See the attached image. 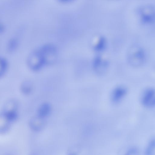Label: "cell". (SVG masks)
Here are the masks:
<instances>
[{
	"label": "cell",
	"mask_w": 155,
	"mask_h": 155,
	"mask_svg": "<svg viewBox=\"0 0 155 155\" xmlns=\"http://www.w3.org/2000/svg\"><path fill=\"white\" fill-rule=\"evenodd\" d=\"M57 54V49L54 45H44L29 54L27 60V65L32 71H38L54 62Z\"/></svg>",
	"instance_id": "6da1fadb"
},
{
	"label": "cell",
	"mask_w": 155,
	"mask_h": 155,
	"mask_svg": "<svg viewBox=\"0 0 155 155\" xmlns=\"http://www.w3.org/2000/svg\"><path fill=\"white\" fill-rule=\"evenodd\" d=\"M138 18L141 23L145 25L155 24V6L152 5H143L138 11Z\"/></svg>",
	"instance_id": "7a4b0ae2"
},
{
	"label": "cell",
	"mask_w": 155,
	"mask_h": 155,
	"mask_svg": "<svg viewBox=\"0 0 155 155\" xmlns=\"http://www.w3.org/2000/svg\"><path fill=\"white\" fill-rule=\"evenodd\" d=\"M128 59L130 64L134 67H139L143 65L147 59L145 50L140 47H134L130 53Z\"/></svg>",
	"instance_id": "3957f363"
},
{
	"label": "cell",
	"mask_w": 155,
	"mask_h": 155,
	"mask_svg": "<svg viewBox=\"0 0 155 155\" xmlns=\"http://www.w3.org/2000/svg\"><path fill=\"white\" fill-rule=\"evenodd\" d=\"M141 101L146 107L150 108L155 107V89L149 87L146 89L142 95Z\"/></svg>",
	"instance_id": "277c9868"
},
{
	"label": "cell",
	"mask_w": 155,
	"mask_h": 155,
	"mask_svg": "<svg viewBox=\"0 0 155 155\" xmlns=\"http://www.w3.org/2000/svg\"><path fill=\"white\" fill-rule=\"evenodd\" d=\"M29 126L33 130L38 131L41 130L44 126L45 121L44 118L37 115L32 117L29 120Z\"/></svg>",
	"instance_id": "5b68a950"
},
{
	"label": "cell",
	"mask_w": 155,
	"mask_h": 155,
	"mask_svg": "<svg viewBox=\"0 0 155 155\" xmlns=\"http://www.w3.org/2000/svg\"><path fill=\"white\" fill-rule=\"evenodd\" d=\"M127 89L123 86H119L116 88L112 94L113 101L115 103L119 102L127 94Z\"/></svg>",
	"instance_id": "8992f818"
},
{
	"label": "cell",
	"mask_w": 155,
	"mask_h": 155,
	"mask_svg": "<svg viewBox=\"0 0 155 155\" xmlns=\"http://www.w3.org/2000/svg\"><path fill=\"white\" fill-rule=\"evenodd\" d=\"M51 109V107L49 104L47 103H43L39 107L37 111V115L45 118L49 114Z\"/></svg>",
	"instance_id": "52a82bcc"
},
{
	"label": "cell",
	"mask_w": 155,
	"mask_h": 155,
	"mask_svg": "<svg viewBox=\"0 0 155 155\" xmlns=\"http://www.w3.org/2000/svg\"><path fill=\"white\" fill-rule=\"evenodd\" d=\"M21 92L25 94H28L31 93L33 90V86L31 83L29 81L23 82L20 86Z\"/></svg>",
	"instance_id": "ba28073f"
},
{
	"label": "cell",
	"mask_w": 155,
	"mask_h": 155,
	"mask_svg": "<svg viewBox=\"0 0 155 155\" xmlns=\"http://www.w3.org/2000/svg\"><path fill=\"white\" fill-rule=\"evenodd\" d=\"M18 44V41L17 39H11L7 43V48L8 51L9 52H14L17 49Z\"/></svg>",
	"instance_id": "9c48e42d"
},
{
	"label": "cell",
	"mask_w": 155,
	"mask_h": 155,
	"mask_svg": "<svg viewBox=\"0 0 155 155\" xmlns=\"http://www.w3.org/2000/svg\"><path fill=\"white\" fill-rule=\"evenodd\" d=\"M155 150V137H153L149 142L145 150L146 155H151Z\"/></svg>",
	"instance_id": "30bf717a"
},
{
	"label": "cell",
	"mask_w": 155,
	"mask_h": 155,
	"mask_svg": "<svg viewBox=\"0 0 155 155\" xmlns=\"http://www.w3.org/2000/svg\"><path fill=\"white\" fill-rule=\"evenodd\" d=\"M0 76L3 77L6 73L8 67V63L7 60L4 57L0 58Z\"/></svg>",
	"instance_id": "8fae6325"
},
{
	"label": "cell",
	"mask_w": 155,
	"mask_h": 155,
	"mask_svg": "<svg viewBox=\"0 0 155 155\" xmlns=\"http://www.w3.org/2000/svg\"><path fill=\"white\" fill-rule=\"evenodd\" d=\"M94 67L96 69L98 68L100 69L101 68H104L107 66V63L104 61L100 57L96 58L94 61Z\"/></svg>",
	"instance_id": "7c38bea8"
},
{
	"label": "cell",
	"mask_w": 155,
	"mask_h": 155,
	"mask_svg": "<svg viewBox=\"0 0 155 155\" xmlns=\"http://www.w3.org/2000/svg\"><path fill=\"white\" fill-rule=\"evenodd\" d=\"M106 41L104 38H101L95 45V49L97 51H101L103 50L106 45Z\"/></svg>",
	"instance_id": "4fadbf2b"
},
{
	"label": "cell",
	"mask_w": 155,
	"mask_h": 155,
	"mask_svg": "<svg viewBox=\"0 0 155 155\" xmlns=\"http://www.w3.org/2000/svg\"><path fill=\"white\" fill-rule=\"evenodd\" d=\"M138 153V150L136 147H132L130 149L127 151L128 154H136Z\"/></svg>",
	"instance_id": "5bb4252c"
}]
</instances>
